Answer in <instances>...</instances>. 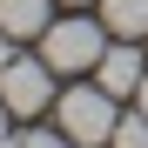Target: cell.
<instances>
[{"instance_id": "1", "label": "cell", "mask_w": 148, "mask_h": 148, "mask_svg": "<svg viewBox=\"0 0 148 148\" xmlns=\"http://www.w3.org/2000/svg\"><path fill=\"white\" fill-rule=\"evenodd\" d=\"M101 54H108V20L67 14V20H47V34H40V61L54 74H88Z\"/></svg>"}, {"instance_id": "2", "label": "cell", "mask_w": 148, "mask_h": 148, "mask_svg": "<svg viewBox=\"0 0 148 148\" xmlns=\"http://www.w3.org/2000/svg\"><path fill=\"white\" fill-rule=\"evenodd\" d=\"M54 114H61V128H67L74 148H108L114 121H121L114 94H108L101 81H94V88H67V94H54Z\"/></svg>"}, {"instance_id": "3", "label": "cell", "mask_w": 148, "mask_h": 148, "mask_svg": "<svg viewBox=\"0 0 148 148\" xmlns=\"http://www.w3.org/2000/svg\"><path fill=\"white\" fill-rule=\"evenodd\" d=\"M0 101H7V114L34 121L47 101H54V67H47V61H27V54H14L7 67H0Z\"/></svg>"}, {"instance_id": "4", "label": "cell", "mask_w": 148, "mask_h": 148, "mask_svg": "<svg viewBox=\"0 0 148 148\" xmlns=\"http://www.w3.org/2000/svg\"><path fill=\"white\" fill-rule=\"evenodd\" d=\"M141 74H148V61H141V47H135V40H108V54L94 61V81H101L114 101L141 88Z\"/></svg>"}, {"instance_id": "5", "label": "cell", "mask_w": 148, "mask_h": 148, "mask_svg": "<svg viewBox=\"0 0 148 148\" xmlns=\"http://www.w3.org/2000/svg\"><path fill=\"white\" fill-rule=\"evenodd\" d=\"M47 20H54V0H0V27L14 40H40Z\"/></svg>"}, {"instance_id": "6", "label": "cell", "mask_w": 148, "mask_h": 148, "mask_svg": "<svg viewBox=\"0 0 148 148\" xmlns=\"http://www.w3.org/2000/svg\"><path fill=\"white\" fill-rule=\"evenodd\" d=\"M101 20L121 40H148V0H101Z\"/></svg>"}, {"instance_id": "7", "label": "cell", "mask_w": 148, "mask_h": 148, "mask_svg": "<svg viewBox=\"0 0 148 148\" xmlns=\"http://www.w3.org/2000/svg\"><path fill=\"white\" fill-rule=\"evenodd\" d=\"M108 148H148V114L135 108V114H121L114 121V135H108Z\"/></svg>"}, {"instance_id": "8", "label": "cell", "mask_w": 148, "mask_h": 148, "mask_svg": "<svg viewBox=\"0 0 148 148\" xmlns=\"http://www.w3.org/2000/svg\"><path fill=\"white\" fill-rule=\"evenodd\" d=\"M20 148H74L67 128H34V135H20Z\"/></svg>"}, {"instance_id": "9", "label": "cell", "mask_w": 148, "mask_h": 148, "mask_svg": "<svg viewBox=\"0 0 148 148\" xmlns=\"http://www.w3.org/2000/svg\"><path fill=\"white\" fill-rule=\"evenodd\" d=\"M7 61H14V34L0 27V67H7Z\"/></svg>"}, {"instance_id": "10", "label": "cell", "mask_w": 148, "mask_h": 148, "mask_svg": "<svg viewBox=\"0 0 148 148\" xmlns=\"http://www.w3.org/2000/svg\"><path fill=\"white\" fill-rule=\"evenodd\" d=\"M135 101H141V114H148V74H141V88H135Z\"/></svg>"}, {"instance_id": "11", "label": "cell", "mask_w": 148, "mask_h": 148, "mask_svg": "<svg viewBox=\"0 0 148 148\" xmlns=\"http://www.w3.org/2000/svg\"><path fill=\"white\" fill-rule=\"evenodd\" d=\"M0 135H7V101H0Z\"/></svg>"}, {"instance_id": "12", "label": "cell", "mask_w": 148, "mask_h": 148, "mask_svg": "<svg viewBox=\"0 0 148 148\" xmlns=\"http://www.w3.org/2000/svg\"><path fill=\"white\" fill-rule=\"evenodd\" d=\"M0 148H20V141H7V135H0Z\"/></svg>"}, {"instance_id": "13", "label": "cell", "mask_w": 148, "mask_h": 148, "mask_svg": "<svg viewBox=\"0 0 148 148\" xmlns=\"http://www.w3.org/2000/svg\"><path fill=\"white\" fill-rule=\"evenodd\" d=\"M67 7H88V0H67Z\"/></svg>"}]
</instances>
